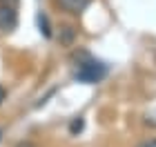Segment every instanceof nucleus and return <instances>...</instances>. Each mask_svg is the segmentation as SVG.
Instances as JSON below:
<instances>
[{"mask_svg": "<svg viewBox=\"0 0 156 147\" xmlns=\"http://www.w3.org/2000/svg\"><path fill=\"white\" fill-rule=\"evenodd\" d=\"M83 127H85V121L80 116H76L72 123H69V131H72V134H78V131H83Z\"/></svg>", "mask_w": 156, "mask_h": 147, "instance_id": "obj_5", "label": "nucleus"}, {"mask_svg": "<svg viewBox=\"0 0 156 147\" xmlns=\"http://www.w3.org/2000/svg\"><path fill=\"white\" fill-rule=\"evenodd\" d=\"M107 74H109V67L105 65L103 60H96V58H91V56L83 54V60L78 62V67L74 72V78L78 82H85V85H96V82L107 78Z\"/></svg>", "mask_w": 156, "mask_h": 147, "instance_id": "obj_1", "label": "nucleus"}, {"mask_svg": "<svg viewBox=\"0 0 156 147\" xmlns=\"http://www.w3.org/2000/svg\"><path fill=\"white\" fill-rule=\"evenodd\" d=\"M38 27H40V33L45 38H51V29H49V18L45 13H38Z\"/></svg>", "mask_w": 156, "mask_h": 147, "instance_id": "obj_4", "label": "nucleus"}, {"mask_svg": "<svg viewBox=\"0 0 156 147\" xmlns=\"http://www.w3.org/2000/svg\"><path fill=\"white\" fill-rule=\"evenodd\" d=\"M56 5H58L62 11L72 13V16H80V13L91 5V0H56Z\"/></svg>", "mask_w": 156, "mask_h": 147, "instance_id": "obj_3", "label": "nucleus"}, {"mask_svg": "<svg viewBox=\"0 0 156 147\" xmlns=\"http://www.w3.org/2000/svg\"><path fill=\"white\" fill-rule=\"evenodd\" d=\"M138 147H156V138H152V141H145V143H140Z\"/></svg>", "mask_w": 156, "mask_h": 147, "instance_id": "obj_6", "label": "nucleus"}, {"mask_svg": "<svg viewBox=\"0 0 156 147\" xmlns=\"http://www.w3.org/2000/svg\"><path fill=\"white\" fill-rule=\"evenodd\" d=\"M5 98H7V89H5L2 85H0V105L5 103Z\"/></svg>", "mask_w": 156, "mask_h": 147, "instance_id": "obj_7", "label": "nucleus"}, {"mask_svg": "<svg viewBox=\"0 0 156 147\" xmlns=\"http://www.w3.org/2000/svg\"><path fill=\"white\" fill-rule=\"evenodd\" d=\"M20 0H0V31H13L18 25Z\"/></svg>", "mask_w": 156, "mask_h": 147, "instance_id": "obj_2", "label": "nucleus"}, {"mask_svg": "<svg viewBox=\"0 0 156 147\" xmlns=\"http://www.w3.org/2000/svg\"><path fill=\"white\" fill-rule=\"evenodd\" d=\"M0 134H2V129H0Z\"/></svg>", "mask_w": 156, "mask_h": 147, "instance_id": "obj_8", "label": "nucleus"}]
</instances>
